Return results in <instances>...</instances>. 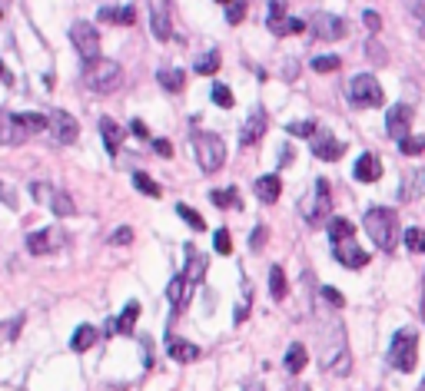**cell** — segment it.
<instances>
[{
  "mask_svg": "<svg viewBox=\"0 0 425 391\" xmlns=\"http://www.w3.org/2000/svg\"><path fill=\"white\" fill-rule=\"evenodd\" d=\"M365 232H369V239L379 245L382 252H392L395 242H399V216L395 209H385V206H376V209L365 212L362 219Z\"/></svg>",
  "mask_w": 425,
  "mask_h": 391,
  "instance_id": "cell-1",
  "label": "cell"
},
{
  "mask_svg": "<svg viewBox=\"0 0 425 391\" xmlns=\"http://www.w3.org/2000/svg\"><path fill=\"white\" fill-rule=\"evenodd\" d=\"M83 83H87V90L93 93H113V90H120V83H123V70H120V63H113V60H93L83 67Z\"/></svg>",
  "mask_w": 425,
  "mask_h": 391,
  "instance_id": "cell-2",
  "label": "cell"
},
{
  "mask_svg": "<svg viewBox=\"0 0 425 391\" xmlns=\"http://www.w3.org/2000/svg\"><path fill=\"white\" fill-rule=\"evenodd\" d=\"M415 361H419V335L412 329H399L389 345V365L395 372H412Z\"/></svg>",
  "mask_w": 425,
  "mask_h": 391,
  "instance_id": "cell-3",
  "label": "cell"
},
{
  "mask_svg": "<svg viewBox=\"0 0 425 391\" xmlns=\"http://www.w3.org/2000/svg\"><path fill=\"white\" fill-rule=\"evenodd\" d=\"M193 150H197V163L203 173H216L226 163V146L216 133H197L193 136Z\"/></svg>",
  "mask_w": 425,
  "mask_h": 391,
  "instance_id": "cell-4",
  "label": "cell"
},
{
  "mask_svg": "<svg viewBox=\"0 0 425 391\" xmlns=\"http://www.w3.org/2000/svg\"><path fill=\"white\" fill-rule=\"evenodd\" d=\"M31 193L37 202H44L47 209H53V216H63V219H67V216H76V202L63 193V189H53L50 182H33Z\"/></svg>",
  "mask_w": 425,
  "mask_h": 391,
  "instance_id": "cell-5",
  "label": "cell"
},
{
  "mask_svg": "<svg viewBox=\"0 0 425 391\" xmlns=\"http://www.w3.org/2000/svg\"><path fill=\"white\" fill-rule=\"evenodd\" d=\"M349 100H352V106H382L385 93H382L379 80L372 73H359V76H352V83H349Z\"/></svg>",
  "mask_w": 425,
  "mask_h": 391,
  "instance_id": "cell-6",
  "label": "cell"
},
{
  "mask_svg": "<svg viewBox=\"0 0 425 391\" xmlns=\"http://www.w3.org/2000/svg\"><path fill=\"white\" fill-rule=\"evenodd\" d=\"M70 40H74L76 53H80L83 63L100 60V37H97V27H93V24H87V20L74 24V27H70Z\"/></svg>",
  "mask_w": 425,
  "mask_h": 391,
  "instance_id": "cell-7",
  "label": "cell"
},
{
  "mask_svg": "<svg viewBox=\"0 0 425 391\" xmlns=\"http://www.w3.org/2000/svg\"><path fill=\"white\" fill-rule=\"evenodd\" d=\"M47 130L53 133V143L70 146V143H76V136H80V123H76L67 110H53V113L47 116Z\"/></svg>",
  "mask_w": 425,
  "mask_h": 391,
  "instance_id": "cell-8",
  "label": "cell"
},
{
  "mask_svg": "<svg viewBox=\"0 0 425 391\" xmlns=\"http://www.w3.org/2000/svg\"><path fill=\"white\" fill-rule=\"evenodd\" d=\"M312 31H316L319 40H342L346 33H349V27H346V20L335 14H316L312 17Z\"/></svg>",
  "mask_w": 425,
  "mask_h": 391,
  "instance_id": "cell-9",
  "label": "cell"
},
{
  "mask_svg": "<svg viewBox=\"0 0 425 391\" xmlns=\"http://www.w3.org/2000/svg\"><path fill=\"white\" fill-rule=\"evenodd\" d=\"M412 130V106L406 103H395L392 110H389V116H385V133L392 136V139H406Z\"/></svg>",
  "mask_w": 425,
  "mask_h": 391,
  "instance_id": "cell-10",
  "label": "cell"
},
{
  "mask_svg": "<svg viewBox=\"0 0 425 391\" xmlns=\"http://www.w3.org/2000/svg\"><path fill=\"white\" fill-rule=\"evenodd\" d=\"M342 153H346V143H339V139H335L333 133H326V130H316V136H312V156L333 163Z\"/></svg>",
  "mask_w": 425,
  "mask_h": 391,
  "instance_id": "cell-11",
  "label": "cell"
},
{
  "mask_svg": "<svg viewBox=\"0 0 425 391\" xmlns=\"http://www.w3.org/2000/svg\"><path fill=\"white\" fill-rule=\"evenodd\" d=\"M333 256H335V262H342L346 269H362L365 262H369V252H362L352 239L333 242Z\"/></svg>",
  "mask_w": 425,
  "mask_h": 391,
  "instance_id": "cell-12",
  "label": "cell"
},
{
  "mask_svg": "<svg viewBox=\"0 0 425 391\" xmlns=\"http://www.w3.org/2000/svg\"><path fill=\"white\" fill-rule=\"evenodd\" d=\"M266 126H269V116H266L262 110H253V113L246 116L243 130H240V143H243V146H256L259 139L266 136Z\"/></svg>",
  "mask_w": 425,
  "mask_h": 391,
  "instance_id": "cell-13",
  "label": "cell"
},
{
  "mask_svg": "<svg viewBox=\"0 0 425 391\" xmlns=\"http://www.w3.org/2000/svg\"><path fill=\"white\" fill-rule=\"evenodd\" d=\"M399 199L402 202H419L425 199V169H409L399 182Z\"/></svg>",
  "mask_w": 425,
  "mask_h": 391,
  "instance_id": "cell-14",
  "label": "cell"
},
{
  "mask_svg": "<svg viewBox=\"0 0 425 391\" xmlns=\"http://www.w3.org/2000/svg\"><path fill=\"white\" fill-rule=\"evenodd\" d=\"M329 209H333V196H329V182L326 180H316V206L306 212V219H309V226H319V223H326L329 219Z\"/></svg>",
  "mask_w": 425,
  "mask_h": 391,
  "instance_id": "cell-15",
  "label": "cell"
},
{
  "mask_svg": "<svg viewBox=\"0 0 425 391\" xmlns=\"http://www.w3.org/2000/svg\"><path fill=\"white\" fill-rule=\"evenodd\" d=\"M150 27H153V37H156L160 44L173 37V24H169V3H167V0H153Z\"/></svg>",
  "mask_w": 425,
  "mask_h": 391,
  "instance_id": "cell-16",
  "label": "cell"
},
{
  "mask_svg": "<svg viewBox=\"0 0 425 391\" xmlns=\"http://www.w3.org/2000/svg\"><path fill=\"white\" fill-rule=\"evenodd\" d=\"M60 242L63 239L53 229H40V232H31V236H27V252H31V256H50Z\"/></svg>",
  "mask_w": 425,
  "mask_h": 391,
  "instance_id": "cell-17",
  "label": "cell"
},
{
  "mask_svg": "<svg viewBox=\"0 0 425 391\" xmlns=\"http://www.w3.org/2000/svg\"><path fill=\"white\" fill-rule=\"evenodd\" d=\"M206 266H210V259L197 252V245H186V269H183V279L190 282V286H197L203 282V275H206Z\"/></svg>",
  "mask_w": 425,
  "mask_h": 391,
  "instance_id": "cell-18",
  "label": "cell"
},
{
  "mask_svg": "<svg viewBox=\"0 0 425 391\" xmlns=\"http://www.w3.org/2000/svg\"><path fill=\"white\" fill-rule=\"evenodd\" d=\"M27 139V130L14 120V113H0V146H20Z\"/></svg>",
  "mask_w": 425,
  "mask_h": 391,
  "instance_id": "cell-19",
  "label": "cell"
},
{
  "mask_svg": "<svg viewBox=\"0 0 425 391\" xmlns=\"http://www.w3.org/2000/svg\"><path fill=\"white\" fill-rule=\"evenodd\" d=\"M352 176L359 182H376L382 176V163L376 153H362L359 159H356V169H352Z\"/></svg>",
  "mask_w": 425,
  "mask_h": 391,
  "instance_id": "cell-20",
  "label": "cell"
},
{
  "mask_svg": "<svg viewBox=\"0 0 425 391\" xmlns=\"http://www.w3.org/2000/svg\"><path fill=\"white\" fill-rule=\"evenodd\" d=\"M100 20L103 24H120V27H133L137 24V10L133 7H103Z\"/></svg>",
  "mask_w": 425,
  "mask_h": 391,
  "instance_id": "cell-21",
  "label": "cell"
},
{
  "mask_svg": "<svg viewBox=\"0 0 425 391\" xmlns=\"http://www.w3.org/2000/svg\"><path fill=\"white\" fill-rule=\"evenodd\" d=\"M156 80H160V87L169 93H180L183 87H186V73L176 70V67H160V70H156Z\"/></svg>",
  "mask_w": 425,
  "mask_h": 391,
  "instance_id": "cell-22",
  "label": "cell"
},
{
  "mask_svg": "<svg viewBox=\"0 0 425 391\" xmlns=\"http://www.w3.org/2000/svg\"><path fill=\"white\" fill-rule=\"evenodd\" d=\"M100 136H103V146H106V153H110V156L120 150L123 130H120V126H117L113 120H110V116H103V120H100Z\"/></svg>",
  "mask_w": 425,
  "mask_h": 391,
  "instance_id": "cell-23",
  "label": "cell"
},
{
  "mask_svg": "<svg viewBox=\"0 0 425 391\" xmlns=\"http://www.w3.org/2000/svg\"><path fill=\"white\" fill-rule=\"evenodd\" d=\"M167 299L173 302V312L186 309V299H190V282H186L183 275H176V279L167 286Z\"/></svg>",
  "mask_w": 425,
  "mask_h": 391,
  "instance_id": "cell-24",
  "label": "cell"
},
{
  "mask_svg": "<svg viewBox=\"0 0 425 391\" xmlns=\"http://www.w3.org/2000/svg\"><path fill=\"white\" fill-rule=\"evenodd\" d=\"M279 193H283V182H279V176H259V180H256L259 202H276V199H279Z\"/></svg>",
  "mask_w": 425,
  "mask_h": 391,
  "instance_id": "cell-25",
  "label": "cell"
},
{
  "mask_svg": "<svg viewBox=\"0 0 425 391\" xmlns=\"http://www.w3.org/2000/svg\"><path fill=\"white\" fill-rule=\"evenodd\" d=\"M167 351H169V358L173 361H197L199 358V348L193 345V342H180V338H169V345H167Z\"/></svg>",
  "mask_w": 425,
  "mask_h": 391,
  "instance_id": "cell-26",
  "label": "cell"
},
{
  "mask_svg": "<svg viewBox=\"0 0 425 391\" xmlns=\"http://www.w3.org/2000/svg\"><path fill=\"white\" fill-rule=\"evenodd\" d=\"M210 202H212V206H219V209H243L240 189H212Z\"/></svg>",
  "mask_w": 425,
  "mask_h": 391,
  "instance_id": "cell-27",
  "label": "cell"
},
{
  "mask_svg": "<svg viewBox=\"0 0 425 391\" xmlns=\"http://www.w3.org/2000/svg\"><path fill=\"white\" fill-rule=\"evenodd\" d=\"M137 318H140V302H130L126 309H123V315L113 322L117 325V331L120 335H133V325H137Z\"/></svg>",
  "mask_w": 425,
  "mask_h": 391,
  "instance_id": "cell-28",
  "label": "cell"
},
{
  "mask_svg": "<svg viewBox=\"0 0 425 391\" xmlns=\"http://www.w3.org/2000/svg\"><path fill=\"white\" fill-rule=\"evenodd\" d=\"M306 368V345H289V351H286V372L289 375H299Z\"/></svg>",
  "mask_w": 425,
  "mask_h": 391,
  "instance_id": "cell-29",
  "label": "cell"
},
{
  "mask_svg": "<svg viewBox=\"0 0 425 391\" xmlns=\"http://www.w3.org/2000/svg\"><path fill=\"white\" fill-rule=\"evenodd\" d=\"M93 342H97V329H93V325H80V329L74 331V338H70V348H74V351H87Z\"/></svg>",
  "mask_w": 425,
  "mask_h": 391,
  "instance_id": "cell-30",
  "label": "cell"
},
{
  "mask_svg": "<svg viewBox=\"0 0 425 391\" xmlns=\"http://www.w3.org/2000/svg\"><path fill=\"white\" fill-rule=\"evenodd\" d=\"M14 120L20 123L24 130H27V136L47 130V116H44V113H14Z\"/></svg>",
  "mask_w": 425,
  "mask_h": 391,
  "instance_id": "cell-31",
  "label": "cell"
},
{
  "mask_svg": "<svg viewBox=\"0 0 425 391\" xmlns=\"http://www.w3.org/2000/svg\"><path fill=\"white\" fill-rule=\"evenodd\" d=\"M329 236H333V242L352 239V236H356V226H352L349 219H342V216H335V219H329Z\"/></svg>",
  "mask_w": 425,
  "mask_h": 391,
  "instance_id": "cell-32",
  "label": "cell"
},
{
  "mask_svg": "<svg viewBox=\"0 0 425 391\" xmlns=\"http://www.w3.org/2000/svg\"><path fill=\"white\" fill-rule=\"evenodd\" d=\"M269 292H273V299H276V302H283V299H286V292H289V286H286V272L279 269V266H273V269H269Z\"/></svg>",
  "mask_w": 425,
  "mask_h": 391,
  "instance_id": "cell-33",
  "label": "cell"
},
{
  "mask_svg": "<svg viewBox=\"0 0 425 391\" xmlns=\"http://www.w3.org/2000/svg\"><path fill=\"white\" fill-rule=\"evenodd\" d=\"M133 186H137L143 196H153V199H160L163 196V189H160V182H153L147 173H133Z\"/></svg>",
  "mask_w": 425,
  "mask_h": 391,
  "instance_id": "cell-34",
  "label": "cell"
},
{
  "mask_svg": "<svg viewBox=\"0 0 425 391\" xmlns=\"http://www.w3.org/2000/svg\"><path fill=\"white\" fill-rule=\"evenodd\" d=\"M406 245H409V252H419L425 256V229H406Z\"/></svg>",
  "mask_w": 425,
  "mask_h": 391,
  "instance_id": "cell-35",
  "label": "cell"
},
{
  "mask_svg": "<svg viewBox=\"0 0 425 391\" xmlns=\"http://www.w3.org/2000/svg\"><path fill=\"white\" fill-rule=\"evenodd\" d=\"M219 70V53L212 50V53H203L197 60V73H203V76H210V73H216Z\"/></svg>",
  "mask_w": 425,
  "mask_h": 391,
  "instance_id": "cell-36",
  "label": "cell"
},
{
  "mask_svg": "<svg viewBox=\"0 0 425 391\" xmlns=\"http://www.w3.org/2000/svg\"><path fill=\"white\" fill-rule=\"evenodd\" d=\"M210 96H212V103H216V106H223V110H229V106H233V93H229L226 83H212Z\"/></svg>",
  "mask_w": 425,
  "mask_h": 391,
  "instance_id": "cell-37",
  "label": "cell"
},
{
  "mask_svg": "<svg viewBox=\"0 0 425 391\" xmlns=\"http://www.w3.org/2000/svg\"><path fill=\"white\" fill-rule=\"evenodd\" d=\"M176 212H180V219H186V223H190V226L197 229V232H203V229H206V223H203V216H199L197 209H190L186 202H180V206H176Z\"/></svg>",
  "mask_w": 425,
  "mask_h": 391,
  "instance_id": "cell-38",
  "label": "cell"
},
{
  "mask_svg": "<svg viewBox=\"0 0 425 391\" xmlns=\"http://www.w3.org/2000/svg\"><path fill=\"white\" fill-rule=\"evenodd\" d=\"M399 150L406 153V156H419V153H425V136H406L399 143Z\"/></svg>",
  "mask_w": 425,
  "mask_h": 391,
  "instance_id": "cell-39",
  "label": "cell"
},
{
  "mask_svg": "<svg viewBox=\"0 0 425 391\" xmlns=\"http://www.w3.org/2000/svg\"><path fill=\"white\" fill-rule=\"evenodd\" d=\"M365 53H369V60L379 63V67H385V63H389V53H385V50L379 46V40H376V37H372V40L365 44Z\"/></svg>",
  "mask_w": 425,
  "mask_h": 391,
  "instance_id": "cell-40",
  "label": "cell"
},
{
  "mask_svg": "<svg viewBox=\"0 0 425 391\" xmlns=\"http://www.w3.org/2000/svg\"><path fill=\"white\" fill-rule=\"evenodd\" d=\"M212 245H216V252H219V256H229V252H233V239H229L226 229H216V236H212Z\"/></svg>",
  "mask_w": 425,
  "mask_h": 391,
  "instance_id": "cell-41",
  "label": "cell"
},
{
  "mask_svg": "<svg viewBox=\"0 0 425 391\" xmlns=\"http://www.w3.org/2000/svg\"><path fill=\"white\" fill-rule=\"evenodd\" d=\"M289 136H316V123L312 120H299V123H289L286 126Z\"/></svg>",
  "mask_w": 425,
  "mask_h": 391,
  "instance_id": "cell-42",
  "label": "cell"
},
{
  "mask_svg": "<svg viewBox=\"0 0 425 391\" xmlns=\"http://www.w3.org/2000/svg\"><path fill=\"white\" fill-rule=\"evenodd\" d=\"M339 57H316V60H312V70H316V73H333V70H339Z\"/></svg>",
  "mask_w": 425,
  "mask_h": 391,
  "instance_id": "cell-43",
  "label": "cell"
},
{
  "mask_svg": "<svg viewBox=\"0 0 425 391\" xmlns=\"http://www.w3.org/2000/svg\"><path fill=\"white\" fill-rule=\"evenodd\" d=\"M243 17H246V0H229V10H226L229 24H240Z\"/></svg>",
  "mask_w": 425,
  "mask_h": 391,
  "instance_id": "cell-44",
  "label": "cell"
},
{
  "mask_svg": "<svg viewBox=\"0 0 425 391\" xmlns=\"http://www.w3.org/2000/svg\"><path fill=\"white\" fill-rule=\"evenodd\" d=\"M110 242H113V245H130V242H133V229H130V226H120L117 232H113V236H110Z\"/></svg>",
  "mask_w": 425,
  "mask_h": 391,
  "instance_id": "cell-45",
  "label": "cell"
},
{
  "mask_svg": "<svg viewBox=\"0 0 425 391\" xmlns=\"http://www.w3.org/2000/svg\"><path fill=\"white\" fill-rule=\"evenodd\" d=\"M319 295H322V299L329 302V305H333V309H342V305H346V299H342V292H335V288H322V292H319Z\"/></svg>",
  "mask_w": 425,
  "mask_h": 391,
  "instance_id": "cell-46",
  "label": "cell"
},
{
  "mask_svg": "<svg viewBox=\"0 0 425 391\" xmlns=\"http://www.w3.org/2000/svg\"><path fill=\"white\" fill-rule=\"evenodd\" d=\"M0 202H3L7 209H17V196H14V189H10L7 182H0Z\"/></svg>",
  "mask_w": 425,
  "mask_h": 391,
  "instance_id": "cell-47",
  "label": "cell"
},
{
  "mask_svg": "<svg viewBox=\"0 0 425 391\" xmlns=\"http://www.w3.org/2000/svg\"><path fill=\"white\" fill-rule=\"evenodd\" d=\"M362 20H365V27H369V31H372V33H379V27H382V17L376 14V10H365V17H362Z\"/></svg>",
  "mask_w": 425,
  "mask_h": 391,
  "instance_id": "cell-48",
  "label": "cell"
},
{
  "mask_svg": "<svg viewBox=\"0 0 425 391\" xmlns=\"http://www.w3.org/2000/svg\"><path fill=\"white\" fill-rule=\"evenodd\" d=\"M286 17V0H273L269 3V20H283Z\"/></svg>",
  "mask_w": 425,
  "mask_h": 391,
  "instance_id": "cell-49",
  "label": "cell"
},
{
  "mask_svg": "<svg viewBox=\"0 0 425 391\" xmlns=\"http://www.w3.org/2000/svg\"><path fill=\"white\" fill-rule=\"evenodd\" d=\"M153 150L160 153L163 159H169V156H173V146H169V139H153Z\"/></svg>",
  "mask_w": 425,
  "mask_h": 391,
  "instance_id": "cell-50",
  "label": "cell"
},
{
  "mask_svg": "<svg viewBox=\"0 0 425 391\" xmlns=\"http://www.w3.org/2000/svg\"><path fill=\"white\" fill-rule=\"evenodd\" d=\"M262 242H266V226H256V232H253V239H249V245H253V249H259Z\"/></svg>",
  "mask_w": 425,
  "mask_h": 391,
  "instance_id": "cell-51",
  "label": "cell"
},
{
  "mask_svg": "<svg viewBox=\"0 0 425 391\" xmlns=\"http://www.w3.org/2000/svg\"><path fill=\"white\" fill-rule=\"evenodd\" d=\"M133 133H137V136H147V126H143L140 120H133Z\"/></svg>",
  "mask_w": 425,
  "mask_h": 391,
  "instance_id": "cell-52",
  "label": "cell"
},
{
  "mask_svg": "<svg viewBox=\"0 0 425 391\" xmlns=\"http://www.w3.org/2000/svg\"><path fill=\"white\" fill-rule=\"evenodd\" d=\"M246 315H249V309H246V305H240V309H236V322H243Z\"/></svg>",
  "mask_w": 425,
  "mask_h": 391,
  "instance_id": "cell-53",
  "label": "cell"
},
{
  "mask_svg": "<svg viewBox=\"0 0 425 391\" xmlns=\"http://www.w3.org/2000/svg\"><path fill=\"white\" fill-rule=\"evenodd\" d=\"M415 14H419V17H422V20H425V0H419V7H415Z\"/></svg>",
  "mask_w": 425,
  "mask_h": 391,
  "instance_id": "cell-54",
  "label": "cell"
},
{
  "mask_svg": "<svg viewBox=\"0 0 425 391\" xmlns=\"http://www.w3.org/2000/svg\"><path fill=\"white\" fill-rule=\"evenodd\" d=\"M422 318H425V275H422Z\"/></svg>",
  "mask_w": 425,
  "mask_h": 391,
  "instance_id": "cell-55",
  "label": "cell"
},
{
  "mask_svg": "<svg viewBox=\"0 0 425 391\" xmlns=\"http://www.w3.org/2000/svg\"><path fill=\"white\" fill-rule=\"evenodd\" d=\"M0 80H10V73L3 70V63H0Z\"/></svg>",
  "mask_w": 425,
  "mask_h": 391,
  "instance_id": "cell-56",
  "label": "cell"
},
{
  "mask_svg": "<svg viewBox=\"0 0 425 391\" xmlns=\"http://www.w3.org/2000/svg\"><path fill=\"white\" fill-rule=\"evenodd\" d=\"M219 3H229V0H219Z\"/></svg>",
  "mask_w": 425,
  "mask_h": 391,
  "instance_id": "cell-57",
  "label": "cell"
},
{
  "mask_svg": "<svg viewBox=\"0 0 425 391\" xmlns=\"http://www.w3.org/2000/svg\"><path fill=\"white\" fill-rule=\"evenodd\" d=\"M422 391H425V381H422Z\"/></svg>",
  "mask_w": 425,
  "mask_h": 391,
  "instance_id": "cell-58",
  "label": "cell"
}]
</instances>
